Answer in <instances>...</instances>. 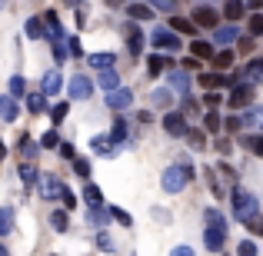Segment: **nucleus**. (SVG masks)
I'll use <instances>...</instances> for the list:
<instances>
[{
  "mask_svg": "<svg viewBox=\"0 0 263 256\" xmlns=\"http://www.w3.org/2000/svg\"><path fill=\"white\" fill-rule=\"evenodd\" d=\"M4 253H7V250H4V246H0V256H4Z\"/></svg>",
  "mask_w": 263,
  "mask_h": 256,
  "instance_id": "nucleus-20",
  "label": "nucleus"
},
{
  "mask_svg": "<svg viewBox=\"0 0 263 256\" xmlns=\"http://www.w3.org/2000/svg\"><path fill=\"white\" fill-rule=\"evenodd\" d=\"M200 84L203 87H217V84H223V77H217V73H200Z\"/></svg>",
  "mask_w": 263,
  "mask_h": 256,
  "instance_id": "nucleus-10",
  "label": "nucleus"
},
{
  "mask_svg": "<svg viewBox=\"0 0 263 256\" xmlns=\"http://www.w3.org/2000/svg\"><path fill=\"white\" fill-rule=\"evenodd\" d=\"M193 53H197V57H213V47L203 44V40H197V44H193Z\"/></svg>",
  "mask_w": 263,
  "mask_h": 256,
  "instance_id": "nucleus-9",
  "label": "nucleus"
},
{
  "mask_svg": "<svg viewBox=\"0 0 263 256\" xmlns=\"http://www.w3.org/2000/svg\"><path fill=\"white\" fill-rule=\"evenodd\" d=\"M140 40H143V37H140V33H137V30H134V33H130V50H134V53H137V50H140Z\"/></svg>",
  "mask_w": 263,
  "mask_h": 256,
  "instance_id": "nucleus-14",
  "label": "nucleus"
},
{
  "mask_svg": "<svg viewBox=\"0 0 263 256\" xmlns=\"http://www.w3.org/2000/svg\"><path fill=\"white\" fill-rule=\"evenodd\" d=\"M154 44H157V47H177V40H174V33L157 30V33H154Z\"/></svg>",
  "mask_w": 263,
  "mask_h": 256,
  "instance_id": "nucleus-4",
  "label": "nucleus"
},
{
  "mask_svg": "<svg viewBox=\"0 0 263 256\" xmlns=\"http://www.w3.org/2000/svg\"><path fill=\"white\" fill-rule=\"evenodd\" d=\"M206 130H213V133L220 130V116L217 113H206Z\"/></svg>",
  "mask_w": 263,
  "mask_h": 256,
  "instance_id": "nucleus-13",
  "label": "nucleus"
},
{
  "mask_svg": "<svg viewBox=\"0 0 263 256\" xmlns=\"http://www.w3.org/2000/svg\"><path fill=\"white\" fill-rule=\"evenodd\" d=\"M87 170H90L87 160H77V173H80V176H87Z\"/></svg>",
  "mask_w": 263,
  "mask_h": 256,
  "instance_id": "nucleus-16",
  "label": "nucleus"
},
{
  "mask_svg": "<svg viewBox=\"0 0 263 256\" xmlns=\"http://www.w3.org/2000/svg\"><path fill=\"white\" fill-rule=\"evenodd\" d=\"M247 100H250V90H247V87H243V90H237V93L230 96V103H233V107H240V103H247Z\"/></svg>",
  "mask_w": 263,
  "mask_h": 256,
  "instance_id": "nucleus-11",
  "label": "nucleus"
},
{
  "mask_svg": "<svg viewBox=\"0 0 263 256\" xmlns=\"http://www.w3.org/2000/svg\"><path fill=\"white\" fill-rule=\"evenodd\" d=\"M147 64H150V73H160L163 67H170V60H167V57H150Z\"/></svg>",
  "mask_w": 263,
  "mask_h": 256,
  "instance_id": "nucleus-8",
  "label": "nucleus"
},
{
  "mask_svg": "<svg viewBox=\"0 0 263 256\" xmlns=\"http://www.w3.org/2000/svg\"><path fill=\"white\" fill-rule=\"evenodd\" d=\"M247 27H250V33H253V37H260V33H263V13H253Z\"/></svg>",
  "mask_w": 263,
  "mask_h": 256,
  "instance_id": "nucleus-7",
  "label": "nucleus"
},
{
  "mask_svg": "<svg viewBox=\"0 0 263 256\" xmlns=\"http://www.w3.org/2000/svg\"><path fill=\"white\" fill-rule=\"evenodd\" d=\"M253 150H257V153H263V140H257V143H253Z\"/></svg>",
  "mask_w": 263,
  "mask_h": 256,
  "instance_id": "nucleus-18",
  "label": "nucleus"
},
{
  "mask_svg": "<svg viewBox=\"0 0 263 256\" xmlns=\"http://www.w3.org/2000/svg\"><path fill=\"white\" fill-rule=\"evenodd\" d=\"M44 147H57V133H47L44 136Z\"/></svg>",
  "mask_w": 263,
  "mask_h": 256,
  "instance_id": "nucleus-15",
  "label": "nucleus"
},
{
  "mask_svg": "<svg viewBox=\"0 0 263 256\" xmlns=\"http://www.w3.org/2000/svg\"><path fill=\"white\" fill-rule=\"evenodd\" d=\"M167 130H170L174 136L183 133V123H180V116H177V113H170V116H167Z\"/></svg>",
  "mask_w": 263,
  "mask_h": 256,
  "instance_id": "nucleus-6",
  "label": "nucleus"
},
{
  "mask_svg": "<svg viewBox=\"0 0 263 256\" xmlns=\"http://www.w3.org/2000/svg\"><path fill=\"white\" fill-rule=\"evenodd\" d=\"M247 4H250V7H263V0H247Z\"/></svg>",
  "mask_w": 263,
  "mask_h": 256,
  "instance_id": "nucleus-19",
  "label": "nucleus"
},
{
  "mask_svg": "<svg viewBox=\"0 0 263 256\" xmlns=\"http://www.w3.org/2000/svg\"><path fill=\"white\" fill-rule=\"evenodd\" d=\"M223 13H227V20H240L247 13V7H243V0H227V7H223Z\"/></svg>",
  "mask_w": 263,
  "mask_h": 256,
  "instance_id": "nucleus-2",
  "label": "nucleus"
},
{
  "mask_svg": "<svg viewBox=\"0 0 263 256\" xmlns=\"http://www.w3.org/2000/svg\"><path fill=\"white\" fill-rule=\"evenodd\" d=\"M130 17H134V20H150L154 10H150L147 4H130Z\"/></svg>",
  "mask_w": 263,
  "mask_h": 256,
  "instance_id": "nucleus-3",
  "label": "nucleus"
},
{
  "mask_svg": "<svg viewBox=\"0 0 263 256\" xmlns=\"http://www.w3.org/2000/svg\"><path fill=\"white\" fill-rule=\"evenodd\" d=\"M193 24L197 27H217V13H213L210 7H197V10H193Z\"/></svg>",
  "mask_w": 263,
  "mask_h": 256,
  "instance_id": "nucleus-1",
  "label": "nucleus"
},
{
  "mask_svg": "<svg viewBox=\"0 0 263 256\" xmlns=\"http://www.w3.org/2000/svg\"><path fill=\"white\" fill-rule=\"evenodd\" d=\"M170 27L180 30V33H193V27H197V24H190V20H183V17H174V20H170Z\"/></svg>",
  "mask_w": 263,
  "mask_h": 256,
  "instance_id": "nucleus-5",
  "label": "nucleus"
},
{
  "mask_svg": "<svg viewBox=\"0 0 263 256\" xmlns=\"http://www.w3.org/2000/svg\"><path fill=\"white\" fill-rule=\"evenodd\" d=\"M240 253H243V256H253V246H250V243H243V246H240Z\"/></svg>",
  "mask_w": 263,
  "mask_h": 256,
  "instance_id": "nucleus-17",
  "label": "nucleus"
},
{
  "mask_svg": "<svg viewBox=\"0 0 263 256\" xmlns=\"http://www.w3.org/2000/svg\"><path fill=\"white\" fill-rule=\"evenodd\" d=\"M230 60H233V53H230V50L217 53V67H220V70H227V67H230Z\"/></svg>",
  "mask_w": 263,
  "mask_h": 256,
  "instance_id": "nucleus-12",
  "label": "nucleus"
}]
</instances>
